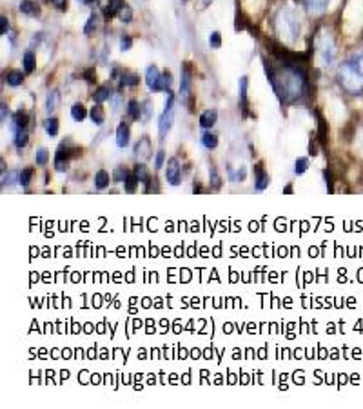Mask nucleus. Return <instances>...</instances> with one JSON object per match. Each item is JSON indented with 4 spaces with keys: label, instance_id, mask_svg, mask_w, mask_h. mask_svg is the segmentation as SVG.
I'll list each match as a JSON object with an SVG mask.
<instances>
[{
    "label": "nucleus",
    "instance_id": "obj_41",
    "mask_svg": "<svg viewBox=\"0 0 363 409\" xmlns=\"http://www.w3.org/2000/svg\"><path fill=\"white\" fill-rule=\"evenodd\" d=\"M164 160H165V153L158 151L156 153V160H155V167H156V169H162V166H164Z\"/></svg>",
    "mask_w": 363,
    "mask_h": 409
},
{
    "label": "nucleus",
    "instance_id": "obj_21",
    "mask_svg": "<svg viewBox=\"0 0 363 409\" xmlns=\"http://www.w3.org/2000/svg\"><path fill=\"white\" fill-rule=\"evenodd\" d=\"M109 97H111V88H107V86H102V88H98L95 91L96 104H102L104 100H109Z\"/></svg>",
    "mask_w": 363,
    "mask_h": 409
},
{
    "label": "nucleus",
    "instance_id": "obj_16",
    "mask_svg": "<svg viewBox=\"0 0 363 409\" xmlns=\"http://www.w3.org/2000/svg\"><path fill=\"white\" fill-rule=\"evenodd\" d=\"M133 173H135V177L138 178V182H144V184H147V186H149V180H151V177H149V169H147L144 164H137V166H135V169H133Z\"/></svg>",
    "mask_w": 363,
    "mask_h": 409
},
{
    "label": "nucleus",
    "instance_id": "obj_23",
    "mask_svg": "<svg viewBox=\"0 0 363 409\" xmlns=\"http://www.w3.org/2000/svg\"><path fill=\"white\" fill-rule=\"evenodd\" d=\"M86 115H87V111H86V107L82 104H73V107H71V117H73V120L82 122L84 118H86Z\"/></svg>",
    "mask_w": 363,
    "mask_h": 409
},
{
    "label": "nucleus",
    "instance_id": "obj_29",
    "mask_svg": "<svg viewBox=\"0 0 363 409\" xmlns=\"http://www.w3.org/2000/svg\"><path fill=\"white\" fill-rule=\"evenodd\" d=\"M31 178H33V169H31V167H26V169L20 171V175H18V184L26 187V186H29Z\"/></svg>",
    "mask_w": 363,
    "mask_h": 409
},
{
    "label": "nucleus",
    "instance_id": "obj_17",
    "mask_svg": "<svg viewBox=\"0 0 363 409\" xmlns=\"http://www.w3.org/2000/svg\"><path fill=\"white\" fill-rule=\"evenodd\" d=\"M22 66H24V71H26V73H31V71L35 70L36 58H35L33 51H26V53H24V56H22Z\"/></svg>",
    "mask_w": 363,
    "mask_h": 409
},
{
    "label": "nucleus",
    "instance_id": "obj_18",
    "mask_svg": "<svg viewBox=\"0 0 363 409\" xmlns=\"http://www.w3.org/2000/svg\"><path fill=\"white\" fill-rule=\"evenodd\" d=\"M95 186H96V189H105V187L109 186V173L104 171V169H100V171L95 175Z\"/></svg>",
    "mask_w": 363,
    "mask_h": 409
},
{
    "label": "nucleus",
    "instance_id": "obj_28",
    "mask_svg": "<svg viewBox=\"0 0 363 409\" xmlns=\"http://www.w3.org/2000/svg\"><path fill=\"white\" fill-rule=\"evenodd\" d=\"M22 80H24V75H22L20 71H11V73L7 75V84H9L11 88H17V86H20Z\"/></svg>",
    "mask_w": 363,
    "mask_h": 409
},
{
    "label": "nucleus",
    "instance_id": "obj_12",
    "mask_svg": "<svg viewBox=\"0 0 363 409\" xmlns=\"http://www.w3.org/2000/svg\"><path fill=\"white\" fill-rule=\"evenodd\" d=\"M247 88H249V78L247 76H242L240 78V104H242V111H243V117H247Z\"/></svg>",
    "mask_w": 363,
    "mask_h": 409
},
{
    "label": "nucleus",
    "instance_id": "obj_32",
    "mask_svg": "<svg viewBox=\"0 0 363 409\" xmlns=\"http://www.w3.org/2000/svg\"><path fill=\"white\" fill-rule=\"evenodd\" d=\"M309 169V159H298L294 164V173L303 175Z\"/></svg>",
    "mask_w": 363,
    "mask_h": 409
},
{
    "label": "nucleus",
    "instance_id": "obj_19",
    "mask_svg": "<svg viewBox=\"0 0 363 409\" xmlns=\"http://www.w3.org/2000/svg\"><path fill=\"white\" fill-rule=\"evenodd\" d=\"M44 129H46V133H48L49 137H55L56 133H58V120H56L55 117L46 118V122H44Z\"/></svg>",
    "mask_w": 363,
    "mask_h": 409
},
{
    "label": "nucleus",
    "instance_id": "obj_26",
    "mask_svg": "<svg viewBox=\"0 0 363 409\" xmlns=\"http://www.w3.org/2000/svg\"><path fill=\"white\" fill-rule=\"evenodd\" d=\"M58 98H60L58 91H51L48 95V102H46V109H48V113L55 111V107L58 106Z\"/></svg>",
    "mask_w": 363,
    "mask_h": 409
},
{
    "label": "nucleus",
    "instance_id": "obj_2",
    "mask_svg": "<svg viewBox=\"0 0 363 409\" xmlns=\"http://www.w3.org/2000/svg\"><path fill=\"white\" fill-rule=\"evenodd\" d=\"M340 82L352 95H360L363 91V73L358 70L354 60L342 64V68H340Z\"/></svg>",
    "mask_w": 363,
    "mask_h": 409
},
{
    "label": "nucleus",
    "instance_id": "obj_49",
    "mask_svg": "<svg viewBox=\"0 0 363 409\" xmlns=\"http://www.w3.org/2000/svg\"><path fill=\"white\" fill-rule=\"evenodd\" d=\"M82 2H95V0H82Z\"/></svg>",
    "mask_w": 363,
    "mask_h": 409
},
{
    "label": "nucleus",
    "instance_id": "obj_44",
    "mask_svg": "<svg viewBox=\"0 0 363 409\" xmlns=\"http://www.w3.org/2000/svg\"><path fill=\"white\" fill-rule=\"evenodd\" d=\"M211 182H212V186L214 187H220V177H218V173H216V169H211Z\"/></svg>",
    "mask_w": 363,
    "mask_h": 409
},
{
    "label": "nucleus",
    "instance_id": "obj_1",
    "mask_svg": "<svg viewBox=\"0 0 363 409\" xmlns=\"http://www.w3.org/2000/svg\"><path fill=\"white\" fill-rule=\"evenodd\" d=\"M267 78L273 84L276 95L283 102H296L302 98L303 91L307 89V76L296 64L285 62V68L276 75L271 68H267Z\"/></svg>",
    "mask_w": 363,
    "mask_h": 409
},
{
    "label": "nucleus",
    "instance_id": "obj_43",
    "mask_svg": "<svg viewBox=\"0 0 363 409\" xmlns=\"http://www.w3.org/2000/svg\"><path fill=\"white\" fill-rule=\"evenodd\" d=\"M153 113V107H151V102H144V120H149V117H151Z\"/></svg>",
    "mask_w": 363,
    "mask_h": 409
},
{
    "label": "nucleus",
    "instance_id": "obj_45",
    "mask_svg": "<svg viewBox=\"0 0 363 409\" xmlns=\"http://www.w3.org/2000/svg\"><path fill=\"white\" fill-rule=\"evenodd\" d=\"M51 2L55 4V7H58V9H62V11L68 7V0H51Z\"/></svg>",
    "mask_w": 363,
    "mask_h": 409
},
{
    "label": "nucleus",
    "instance_id": "obj_7",
    "mask_svg": "<svg viewBox=\"0 0 363 409\" xmlns=\"http://www.w3.org/2000/svg\"><path fill=\"white\" fill-rule=\"evenodd\" d=\"M18 7H20L22 13L28 15V17H33V18H36V17L40 15V7H38V4L33 2V0H22Z\"/></svg>",
    "mask_w": 363,
    "mask_h": 409
},
{
    "label": "nucleus",
    "instance_id": "obj_20",
    "mask_svg": "<svg viewBox=\"0 0 363 409\" xmlns=\"http://www.w3.org/2000/svg\"><path fill=\"white\" fill-rule=\"evenodd\" d=\"M28 133H26V127H17V133H15V146L17 147H24L28 144Z\"/></svg>",
    "mask_w": 363,
    "mask_h": 409
},
{
    "label": "nucleus",
    "instance_id": "obj_40",
    "mask_svg": "<svg viewBox=\"0 0 363 409\" xmlns=\"http://www.w3.org/2000/svg\"><path fill=\"white\" fill-rule=\"evenodd\" d=\"M327 2L329 0H309V6L312 7V9H323V7L327 6Z\"/></svg>",
    "mask_w": 363,
    "mask_h": 409
},
{
    "label": "nucleus",
    "instance_id": "obj_14",
    "mask_svg": "<svg viewBox=\"0 0 363 409\" xmlns=\"http://www.w3.org/2000/svg\"><path fill=\"white\" fill-rule=\"evenodd\" d=\"M158 78H160V71L156 70V66H149L147 71H145V82H147V86H149V89L151 91L155 89Z\"/></svg>",
    "mask_w": 363,
    "mask_h": 409
},
{
    "label": "nucleus",
    "instance_id": "obj_9",
    "mask_svg": "<svg viewBox=\"0 0 363 409\" xmlns=\"http://www.w3.org/2000/svg\"><path fill=\"white\" fill-rule=\"evenodd\" d=\"M129 144V127L127 124H118L117 127V146L118 147H125Z\"/></svg>",
    "mask_w": 363,
    "mask_h": 409
},
{
    "label": "nucleus",
    "instance_id": "obj_27",
    "mask_svg": "<svg viewBox=\"0 0 363 409\" xmlns=\"http://www.w3.org/2000/svg\"><path fill=\"white\" fill-rule=\"evenodd\" d=\"M48 159H49V151L46 147L36 149V153H35V162H36L38 166H46V164H48Z\"/></svg>",
    "mask_w": 363,
    "mask_h": 409
},
{
    "label": "nucleus",
    "instance_id": "obj_48",
    "mask_svg": "<svg viewBox=\"0 0 363 409\" xmlns=\"http://www.w3.org/2000/svg\"><path fill=\"white\" fill-rule=\"evenodd\" d=\"M6 117H7V109H6V104H2V122L6 120Z\"/></svg>",
    "mask_w": 363,
    "mask_h": 409
},
{
    "label": "nucleus",
    "instance_id": "obj_34",
    "mask_svg": "<svg viewBox=\"0 0 363 409\" xmlns=\"http://www.w3.org/2000/svg\"><path fill=\"white\" fill-rule=\"evenodd\" d=\"M125 191L127 193H133L135 191V186H137V182H138V178L135 177V173H129L127 175V178H125Z\"/></svg>",
    "mask_w": 363,
    "mask_h": 409
},
{
    "label": "nucleus",
    "instance_id": "obj_25",
    "mask_svg": "<svg viewBox=\"0 0 363 409\" xmlns=\"http://www.w3.org/2000/svg\"><path fill=\"white\" fill-rule=\"evenodd\" d=\"M202 144H204L207 149H214V147L218 146V139H216V135H212V133H204V135H202Z\"/></svg>",
    "mask_w": 363,
    "mask_h": 409
},
{
    "label": "nucleus",
    "instance_id": "obj_11",
    "mask_svg": "<svg viewBox=\"0 0 363 409\" xmlns=\"http://www.w3.org/2000/svg\"><path fill=\"white\" fill-rule=\"evenodd\" d=\"M135 153L142 159H149L151 157V144H149V139L144 137V139L137 142V147H135Z\"/></svg>",
    "mask_w": 363,
    "mask_h": 409
},
{
    "label": "nucleus",
    "instance_id": "obj_22",
    "mask_svg": "<svg viewBox=\"0 0 363 409\" xmlns=\"http://www.w3.org/2000/svg\"><path fill=\"white\" fill-rule=\"evenodd\" d=\"M127 113H129V117L133 120H138V118L142 117V106L138 104L137 100H131L129 104H127Z\"/></svg>",
    "mask_w": 363,
    "mask_h": 409
},
{
    "label": "nucleus",
    "instance_id": "obj_39",
    "mask_svg": "<svg viewBox=\"0 0 363 409\" xmlns=\"http://www.w3.org/2000/svg\"><path fill=\"white\" fill-rule=\"evenodd\" d=\"M127 175H129V173H127L123 167H117V171H115V177H113V178H115L117 182H122V180H125V178H127Z\"/></svg>",
    "mask_w": 363,
    "mask_h": 409
},
{
    "label": "nucleus",
    "instance_id": "obj_35",
    "mask_svg": "<svg viewBox=\"0 0 363 409\" xmlns=\"http://www.w3.org/2000/svg\"><path fill=\"white\" fill-rule=\"evenodd\" d=\"M95 29H96V15H91L89 20L86 22V26H84V33H86V35H91Z\"/></svg>",
    "mask_w": 363,
    "mask_h": 409
},
{
    "label": "nucleus",
    "instance_id": "obj_38",
    "mask_svg": "<svg viewBox=\"0 0 363 409\" xmlns=\"http://www.w3.org/2000/svg\"><path fill=\"white\" fill-rule=\"evenodd\" d=\"M131 46H133V38L127 35L122 36V40H120V49H122V51H129Z\"/></svg>",
    "mask_w": 363,
    "mask_h": 409
},
{
    "label": "nucleus",
    "instance_id": "obj_31",
    "mask_svg": "<svg viewBox=\"0 0 363 409\" xmlns=\"http://www.w3.org/2000/svg\"><path fill=\"white\" fill-rule=\"evenodd\" d=\"M15 125L17 127H26L28 125V122H29V117H28V113L26 111H17V115H15Z\"/></svg>",
    "mask_w": 363,
    "mask_h": 409
},
{
    "label": "nucleus",
    "instance_id": "obj_24",
    "mask_svg": "<svg viewBox=\"0 0 363 409\" xmlns=\"http://www.w3.org/2000/svg\"><path fill=\"white\" fill-rule=\"evenodd\" d=\"M104 109H102V106L100 104H96V106H93V109H91V120L95 122L96 125H102L104 124Z\"/></svg>",
    "mask_w": 363,
    "mask_h": 409
},
{
    "label": "nucleus",
    "instance_id": "obj_37",
    "mask_svg": "<svg viewBox=\"0 0 363 409\" xmlns=\"http://www.w3.org/2000/svg\"><path fill=\"white\" fill-rule=\"evenodd\" d=\"M209 46L211 48H220L222 46V35H220L218 31L211 33V36H209Z\"/></svg>",
    "mask_w": 363,
    "mask_h": 409
},
{
    "label": "nucleus",
    "instance_id": "obj_30",
    "mask_svg": "<svg viewBox=\"0 0 363 409\" xmlns=\"http://www.w3.org/2000/svg\"><path fill=\"white\" fill-rule=\"evenodd\" d=\"M120 82H122V86L133 88V86H138V84H140V78H138V75H131V73H125V75H122Z\"/></svg>",
    "mask_w": 363,
    "mask_h": 409
},
{
    "label": "nucleus",
    "instance_id": "obj_6",
    "mask_svg": "<svg viewBox=\"0 0 363 409\" xmlns=\"http://www.w3.org/2000/svg\"><path fill=\"white\" fill-rule=\"evenodd\" d=\"M173 118H174V113H173V109L162 113V117H160V122H158V133H160V139H165L167 131L171 129Z\"/></svg>",
    "mask_w": 363,
    "mask_h": 409
},
{
    "label": "nucleus",
    "instance_id": "obj_5",
    "mask_svg": "<svg viewBox=\"0 0 363 409\" xmlns=\"http://www.w3.org/2000/svg\"><path fill=\"white\" fill-rule=\"evenodd\" d=\"M320 56H322V62L325 66L332 64V60H334V46H332L330 38H323L322 40V44H320Z\"/></svg>",
    "mask_w": 363,
    "mask_h": 409
},
{
    "label": "nucleus",
    "instance_id": "obj_10",
    "mask_svg": "<svg viewBox=\"0 0 363 409\" xmlns=\"http://www.w3.org/2000/svg\"><path fill=\"white\" fill-rule=\"evenodd\" d=\"M267 186H269V175L265 173L263 166L258 164V166H256V189H258V191H263Z\"/></svg>",
    "mask_w": 363,
    "mask_h": 409
},
{
    "label": "nucleus",
    "instance_id": "obj_42",
    "mask_svg": "<svg viewBox=\"0 0 363 409\" xmlns=\"http://www.w3.org/2000/svg\"><path fill=\"white\" fill-rule=\"evenodd\" d=\"M7 31H9V22H7L6 17H0V33L6 35Z\"/></svg>",
    "mask_w": 363,
    "mask_h": 409
},
{
    "label": "nucleus",
    "instance_id": "obj_4",
    "mask_svg": "<svg viewBox=\"0 0 363 409\" xmlns=\"http://www.w3.org/2000/svg\"><path fill=\"white\" fill-rule=\"evenodd\" d=\"M165 178L171 186H180L182 184V166H180L178 159H171L167 162V169H165Z\"/></svg>",
    "mask_w": 363,
    "mask_h": 409
},
{
    "label": "nucleus",
    "instance_id": "obj_8",
    "mask_svg": "<svg viewBox=\"0 0 363 409\" xmlns=\"http://www.w3.org/2000/svg\"><path fill=\"white\" fill-rule=\"evenodd\" d=\"M216 120H218V113L214 111V109H207V111H204L200 115V125L206 127V129L212 127V125L216 124Z\"/></svg>",
    "mask_w": 363,
    "mask_h": 409
},
{
    "label": "nucleus",
    "instance_id": "obj_46",
    "mask_svg": "<svg viewBox=\"0 0 363 409\" xmlns=\"http://www.w3.org/2000/svg\"><path fill=\"white\" fill-rule=\"evenodd\" d=\"M354 64H356V66H358V70H360V71H362V73H363V55L358 56L356 60H354Z\"/></svg>",
    "mask_w": 363,
    "mask_h": 409
},
{
    "label": "nucleus",
    "instance_id": "obj_47",
    "mask_svg": "<svg viewBox=\"0 0 363 409\" xmlns=\"http://www.w3.org/2000/svg\"><path fill=\"white\" fill-rule=\"evenodd\" d=\"M323 178H325V182H327V187H329V191H330V186H332V184H330V173H329V171H323Z\"/></svg>",
    "mask_w": 363,
    "mask_h": 409
},
{
    "label": "nucleus",
    "instance_id": "obj_3",
    "mask_svg": "<svg viewBox=\"0 0 363 409\" xmlns=\"http://www.w3.org/2000/svg\"><path fill=\"white\" fill-rule=\"evenodd\" d=\"M280 22H283V26H285V33H287V36L291 38V40L298 36V33H300V26H298V20H296V17L293 15V11H289V9L281 11Z\"/></svg>",
    "mask_w": 363,
    "mask_h": 409
},
{
    "label": "nucleus",
    "instance_id": "obj_13",
    "mask_svg": "<svg viewBox=\"0 0 363 409\" xmlns=\"http://www.w3.org/2000/svg\"><path fill=\"white\" fill-rule=\"evenodd\" d=\"M125 6L123 4V0H109V4H107V7L104 9V15H105V18H111V17H115V15L120 13V9Z\"/></svg>",
    "mask_w": 363,
    "mask_h": 409
},
{
    "label": "nucleus",
    "instance_id": "obj_15",
    "mask_svg": "<svg viewBox=\"0 0 363 409\" xmlns=\"http://www.w3.org/2000/svg\"><path fill=\"white\" fill-rule=\"evenodd\" d=\"M171 80H173L171 73H169V71H164V73L160 75V78H158V82H156V86H155V89L153 91H169Z\"/></svg>",
    "mask_w": 363,
    "mask_h": 409
},
{
    "label": "nucleus",
    "instance_id": "obj_33",
    "mask_svg": "<svg viewBox=\"0 0 363 409\" xmlns=\"http://www.w3.org/2000/svg\"><path fill=\"white\" fill-rule=\"evenodd\" d=\"M189 88H191V73L187 71V68L184 70V73H182V93H187L189 91Z\"/></svg>",
    "mask_w": 363,
    "mask_h": 409
},
{
    "label": "nucleus",
    "instance_id": "obj_36",
    "mask_svg": "<svg viewBox=\"0 0 363 409\" xmlns=\"http://www.w3.org/2000/svg\"><path fill=\"white\" fill-rule=\"evenodd\" d=\"M118 17H120L122 22H131V18H133V9L129 6H123L120 9V13H118Z\"/></svg>",
    "mask_w": 363,
    "mask_h": 409
}]
</instances>
